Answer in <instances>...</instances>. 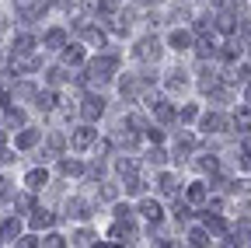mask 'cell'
<instances>
[{
  "label": "cell",
  "instance_id": "7",
  "mask_svg": "<svg viewBox=\"0 0 251 248\" xmlns=\"http://www.w3.org/2000/svg\"><path fill=\"white\" fill-rule=\"evenodd\" d=\"M188 199H192V203H202V199H206V189H202L199 182H196V185H188Z\"/></svg>",
  "mask_w": 251,
  "mask_h": 248
},
{
  "label": "cell",
  "instance_id": "6",
  "mask_svg": "<svg viewBox=\"0 0 251 248\" xmlns=\"http://www.w3.org/2000/svg\"><path fill=\"white\" fill-rule=\"evenodd\" d=\"M91 140H94V133H91V130H87V126H84V130H80V133H74V147H87V143H91Z\"/></svg>",
  "mask_w": 251,
  "mask_h": 248
},
{
  "label": "cell",
  "instance_id": "12",
  "mask_svg": "<svg viewBox=\"0 0 251 248\" xmlns=\"http://www.w3.org/2000/svg\"><path fill=\"white\" fill-rule=\"evenodd\" d=\"M35 140H39V133H35V130H28V133H21V137H18V143H21V147H31Z\"/></svg>",
  "mask_w": 251,
  "mask_h": 248
},
{
  "label": "cell",
  "instance_id": "14",
  "mask_svg": "<svg viewBox=\"0 0 251 248\" xmlns=\"http://www.w3.org/2000/svg\"><path fill=\"white\" fill-rule=\"evenodd\" d=\"M175 217H178V220H188V206L178 203V206H175Z\"/></svg>",
  "mask_w": 251,
  "mask_h": 248
},
{
  "label": "cell",
  "instance_id": "5",
  "mask_svg": "<svg viewBox=\"0 0 251 248\" xmlns=\"http://www.w3.org/2000/svg\"><path fill=\"white\" fill-rule=\"evenodd\" d=\"M52 224V217L46 210H35V217H31V227H49Z\"/></svg>",
  "mask_w": 251,
  "mask_h": 248
},
{
  "label": "cell",
  "instance_id": "10",
  "mask_svg": "<svg viewBox=\"0 0 251 248\" xmlns=\"http://www.w3.org/2000/svg\"><path fill=\"white\" fill-rule=\"evenodd\" d=\"M46 42H49V49H59V42H63V32H59V28H52V32L46 35Z\"/></svg>",
  "mask_w": 251,
  "mask_h": 248
},
{
  "label": "cell",
  "instance_id": "15",
  "mask_svg": "<svg viewBox=\"0 0 251 248\" xmlns=\"http://www.w3.org/2000/svg\"><path fill=\"white\" fill-rule=\"evenodd\" d=\"M67 63H80V49H67Z\"/></svg>",
  "mask_w": 251,
  "mask_h": 248
},
{
  "label": "cell",
  "instance_id": "3",
  "mask_svg": "<svg viewBox=\"0 0 251 248\" xmlns=\"http://www.w3.org/2000/svg\"><path fill=\"white\" fill-rule=\"evenodd\" d=\"M202 126H206L209 133H220V130H224V119H220V115H206V119H202Z\"/></svg>",
  "mask_w": 251,
  "mask_h": 248
},
{
  "label": "cell",
  "instance_id": "11",
  "mask_svg": "<svg viewBox=\"0 0 251 248\" xmlns=\"http://www.w3.org/2000/svg\"><path fill=\"white\" fill-rule=\"evenodd\" d=\"M234 122H237L241 130H248V126H251V112H244V109H241V112L234 115Z\"/></svg>",
  "mask_w": 251,
  "mask_h": 248
},
{
  "label": "cell",
  "instance_id": "19",
  "mask_svg": "<svg viewBox=\"0 0 251 248\" xmlns=\"http://www.w3.org/2000/svg\"><path fill=\"white\" fill-rule=\"evenodd\" d=\"M59 4H63V7H70V4H74V0H59Z\"/></svg>",
  "mask_w": 251,
  "mask_h": 248
},
{
  "label": "cell",
  "instance_id": "9",
  "mask_svg": "<svg viewBox=\"0 0 251 248\" xmlns=\"http://www.w3.org/2000/svg\"><path fill=\"white\" fill-rule=\"evenodd\" d=\"M171 46L175 49H188V32H175L171 35Z\"/></svg>",
  "mask_w": 251,
  "mask_h": 248
},
{
  "label": "cell",
  "instance_id": "1",
  "mask_svg": "<svg viewBox=\"0 0 251 248\" xmlns=\"http://www.w3.org/2000/svg\"><path fill=\"white\" fill-rule=\"evenodd\" d=\"M136 53H140V56H157V53H161V46H157V39H143Z\"/></svg>",
  "mask_w": 251,
  "mask_h": 248
},
{
  "label": "cell",
  "instance_id": "18",
  "mask_svg": "<svg viewBox=\"0 0 251 248\" xmlns=\"http://www.w3.org/2000/svg\"><path fill=\"white\" fill-rule=\"evenodd\" d=\"M244 168H251V150H248V154H244Z\"/></svg>",
  "mask_w": 251,
  "mask_h": 248
},
{
  "label": "cell",
  "instance_id": "17",
  "mask_svg": "<svg viewBox=\"0 0 251 248\" xmlns=\"http://www.w3.org/2000/svg\"><path fill=\"white\" fill-rule=\"evenodd\" d=\"M237 81H251V67H241L237 70Z\"/></svg>",
  "mask_w": 251,
  "mask_h": 248
},
{
  "label": "cell",
  "instance_id": "16",
  "mask_svg": "<svg viewBox=\"0 0 251 248\" xmlns=\"http://www.w3.org/2000/svg\"><path fill=\"white\" fill-rule=\"evenodd\" d=\"M192 245H206V234L202 231H192Z\"/></svg>",
  "mask_w": 251,
  "mask_h": 248
},
{
  "label": "cell",
  "instance_id": "4",
  "mask_svg": "<svg viewBox=\"0 0 251 248\" xmlns=\"http://www.w3.org/2000/svg\"><path fill=\"white\" fill-rule=\"evenodd\" d=\"M28 189H42V182H46V171H28Z\"/></svg>",
  "mask_w": 251,
  "mask_h": 248
},
{
  "label": "cell",
  "instance_id": "13",
  "mask_svg": "<svg viewBox=\"0 0 251 248\" xmlns=\"http://www.w3.org/2000/svg\"><path fill=\"white\" fill-rule=\"evenodd\" d=\"M18 231H21V224H18V220H4V238H14Z\"/></svg>",
  "mask_w": 251,
  "mask_h": 248
},
{
  "label": "cell",
  "instance_id": "8",
  "mask_svg": "<svg viewBox=\"0 0 251 248\" xmlns=\"http://www.w3.org/2000/svg\"><path fill=\"white\" fill-rule=\"evenodd\" d=\"M143 213L150 217V220L157 224V220H161V206H157V203H143Z\"/></svg>",
  "mask_w": 251,
  "mask_h": 248
},
{
  "label": "cell",
  "instance_id": "2",
  "mask_svg": "<svg viewBox=\"0 0 251 248\" xmlns=\"http://www.w3.org/2000/svg\"><path fill=\"white\" fill-rule=\"evenodd\" d=\"M101 109H105V105H101V98H87L84 115H87V119H94V115H101Z\"/></svg>",
  "mask_w": 251,
  "mask_h": 248
}]
</instances>
